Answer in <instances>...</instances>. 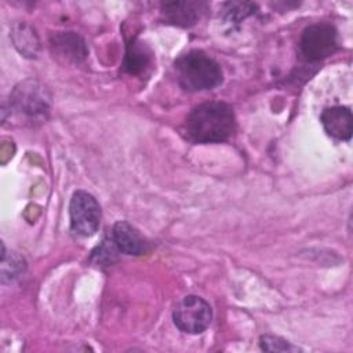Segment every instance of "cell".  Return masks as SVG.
I'll return each mask as SVG.
<instances>
[{"label": "cell", "instance_id": "2", "mask_svg": "<svg viewBox=\"0 0 353 353\" xmlns=\"http://www.w3.org/2000/svg\"><path fill=\"white\" fill-rule=\"evenodd\" d=\"M179 85L188 92L207 91L218 87L223 80L219 63L201 50H190L175 61Z\"/></svg>", "mask_w": 353, "mask_h": 353}, {"label": "cell", "instance_id": "7", "mask_svg": "<svg viewBox=\"0 0 353 353\" xmlns=\"http://www.w3.org/2000/svg\"><path fill=\"white\" fill-rule=\"evenodd\" d=\"M160 10L165 22L181 28H190L197 23L201 14L207 10V3L196 0L167 1L161 4Z\"/></svg>", "mask_w": 353, "mask_h": 353}, {"label": "cell", "instance_id": "4", "mask_svg": "<svg viewBox=\"0 0 353 353\" xmlns=\"http://www.w3.org/2000/svg\"><path fill=\"white\" fill-rule=\"evenodd\" d=\"M338 33L328 22H316L306 26L299 39V50L309 62L321 61L335 52Z\"/></svg>", "mask_w": 353, "mask_h": 353}, {"label": "cell", "instance_id": "15", "mask_svg": "<svg viewBox=\"0 0 353 353\" xmlns=\"http://www.w3.org/2000/svg\"><path fill=\"white\" fill-rule=\"evenodd\" d=\"M259 346L266 352H298L299 347L294 346L288 341L276 335H262L259 338Z\"/></svg>", "mask_w": 353, "mask_h": 353}, {"label": "cell", "instance_id": "9", "mask_svg": "<svg viewBox=\"0 0 353 353\" xmlns=\"http://www.w3.org/2000/svg\"><path fill=\"white\" fill-rule=\"evenodd\" d=\"M110 237L117 250L125 255H142L148 251V241L139 230L127 221H119L113 225Z\"/></svg>", "mask_w": 353, "mask_h": 353}, {"label": "cell", "instance_id": "10", "mask_svg": "<svg viewBox=\"0 0 353 353\" xmlns=\"http://www.w3.org/2000/svg\"><path fill=\"white\" fill-rule=\"evenodd\" d=\"M152 61L149 48L138 39H131L125 48L123 69L128 74H141Z\"/></svg>", "mask_w": 353, "mask_h": 353}, {"label": "cell", "instance_id": "3", "mask_svg": "<svg viewBox=\"0 0 353 353\" xmlns=\"http://www.w3.org/2000/svg\"><path fill=\"white\" fill-rule=\"evenodd\" d=\"M174 324L185 334L197 335L204 332L212 320L210 303L197 295L182 298L172 312Z\"/></svg>", "mask_w": 353, "mask_h": 353}, {"label": "cell", "instance_id": "13", "mask_svg": "<svg viewBox=\"0 0 353 353\" xmlns=\"http://www.w3.org/2000/svg\"><path fill=\"white\" fill-rule=\"evenodd\" d=\"M256 6L254 3H241V1H230L225 3L222 8V15L226 21L237 23L245 17L255 12Z\"/></svg>", "mask_w": 353, "mask_h": 353}, {"label": "cell", "instance_id": "11", "mask_svg": "<svg viewBox=\"0 0 353 353\" xmlns=\"http://www.w3.org/2000/svg\"><path fill=\"white\" fill-rule=\"evenodd\" d=\"M52 47L70 61L81 62L87 57V48L83 39L74 32L57 33L51 40Z\"/></svg>", "mask_w": 353, "mask_h": 353}, {"label": "cell", "instance_id": "5", "mask_svg": "<svg viewBox=\"0 0 353 353\" xmlns=\"http://www.w3.org/2000/svg\"><path fill=\"white\" fill-rule=\"evenodd\" d=\"M70 228L74 233L88 237L98 232L102 212L97 199L85 192L76 190L69 204Z\"/></svg>", "mask_w": 353, "mask_h": 353}, {"label": "cell", "instance_id": "14", "mask_svg": "<svg viewBox=\"0 0 353 353\" xmlns=\"http://www.w3.org/2000/svg\"><path fill=\"white\" fill-rule=\"evenodd\" d=\"M116 251L117 247L113 243L112 237L110 239H105L94 251L91 255V259L94 261L95 265H109L113 262V259L116 258Z\"/></svg>", "mask_w": 353, "mask_h": 353}, {"label": "cell", "instance_id": "12", "mask_svg": "<svg viewBox=\"0 0 353 353\" xmlns=\"http://www.w3.org/2000/svg\"><path fill=\"white\" fill-rule=\"evenodd\" d=\"M26 268L25 259L17 254V252H10L7 254L6 247L3 244V252H1V281L6 283L7 280H14L18 277Z\"/></svg>", "mask_w": 353, "mask_h": 353}, {"label": "cell", "instance_id": "1", "mask_svg": "<svg viewBox=\"0 0 353 353\" xmlns=\"http://www.w3.org/2000/svg\"><path fill=\"white\" fill-rule=\"evenodd\" d=\"M183 128L188 139L194 143L223 142L236 131V116L226 102H203L190 110Z\"/></svg>", "mask_w": 353, "mask_h": 353}, {"label": "cell", "instance_id": "8", "mask_svg": "<svg viewBox=\"0 0 353 353\" xmlns=\"http://www.w3.org/2000/svg\"><path fill=\"white\" fill-rule=\"evenodd\" d=\"M324 131L338 139L349 141L353 132V116L347 106H331L325 108L320 116Z\"/></svg>", "mask_w": 353, "mask_h": 353}, {"label": "cell", "instance_id": "6", "mask_svg": "<svg viewBox=\"0 0 353 353\" xmlns=\"http://www.w3.org/2000/svg\"><path fill=\"white\" fill-rule=\"evenodd\" d=\"M10 106L30 120H43L50 112V95L37 81L26 80L12 91Z\"/></svg>", "mask_w": 353, "mask_h": 353}]
</instances>
